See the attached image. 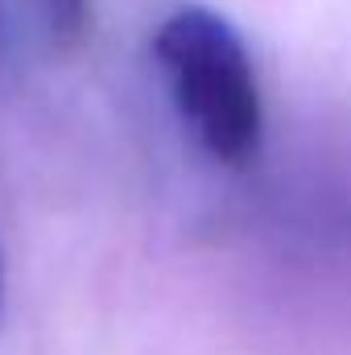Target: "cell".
I'll return each mask as SVG.
<instances>
[{"label": "cell", "instance_id": "6da1fadb", "mask_svg": "<svg viewBox=\"0 0 351 355\" xmlns=\"http://www.w3.org/2000/svg\"><path fill=\"white\" fill-rule=\"evenodd\" d=\"M157 67L178 116L223 166H248L261 153L264 112L252 58L240 33L203 4L174 8L153 33Z\"/></svg>", "mask_w": 351, "mask_h": 355}, {"label": "cell", "instance_id": "7a4b0ae2", "mask_svg": "<svg viewBox=\"0 0 351 355\" xmlns=\"http://www.w3.org/2000/svg\"><path fill=\"white\" fill-rule=\"evenodd\" d=\"M46 25V37L58 50H75L91 29V0H33Z\"/></svg>", "mask_w": 351, "mask_h": 355}, {"label": "cell", "instance_id": "3957f363", "mask_svg": "<svg viewBox=\"0 0 351 355\" xmlns=\"http://www.w3.org/2000/svg\"><path fill=\"white\" fill-rule=\"evenodd\" d=\"M0 302H4V261H0Z\"/></svg>", "mask_w": 351, "mask_h": 355}]
</instances>
